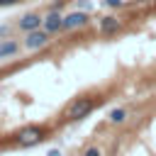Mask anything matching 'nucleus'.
Segmentation results:
<instances>
[{"label":"nucleus","instance_id":"obj_1","mask_svg":"<svg viewBox=\"0 0 156 156\" xmlns=\"http://www.w3.org/2000/svg\"><path fill=\"white\" fill-rule=\"evenodd\" d=\"M46 134H49V127H44V124H24V127H20L12 134V141L17 146H24L27 149V146H34V144L44 141Z\"/></svg>","mask_w":156,"mask_h":156},{"label":"nucleus","instance_id":"obj_2","mask_svg":"<svg viewBox=\"0 0 156 156\" xmlns=\"http://www.w3.org/2000/svg\"><path fill=\"white\" fill-rule=\"evenodd\" d=\"M93 110H95V98H90V95H80V98H76V100L68 102V107L63 110V119H68V122H78V119H85Z\"/></svg>","mask_w":156,"mask_h":156},{"label":"nucleus","instance_id":"obj_3","mask_svg":"<svg viewBox=\"0 0 156 156\" xmlns=\"http://www.w3.org/2000/svg\"><path fill=\"white\" fill-rule=\"evenodd\" d=\"M49 41H51V34H49L44 27H39V29L24 32L22 46H24V49H29V51H37V49H44V46H49Z\"/></svg>","mask_w":156,"mask_h":156},{"label":"nucleus","instance_id":"obj_4","mask_svg":"<svg viewBox=\"0 0 156 156\" xmlns=\"http://www.w3.org/2000/svg\"><path fill=\"white\" fill-rule=\"evenodd\" d=\"M88 22H90V17H88L85 12H68V15L63 17V32L83 29V27H88Z\"/></svg>","mask_w":156,"mask_h":156},{"label":"nucleus","instance_id":"obj_5","mask_svg":"<svg viewBox=\"0 0 156 156\" xmlns=\"http://www.w3.org/2000/svg\"><path fill=\"white\" fill-rule=\"evenodd\" d=\"M41 27H44L49 34H58V32H63V15H61L58 10H51V12L41 20Z\"/></svg>","mask_w":156,"mask_h":156},{"label":"nucleus","instance_id":"obj_6","mask_svg":"<svg viewBox=\"0 0 156 156\" xmlns=\"http://www.w3.org/2000/svg\"><path fill=\"white\" fill-rule=\"evenodd\" d=\"M98 29H100V34H105V37L117 34V32L122 29V20H119V17H115V15H105V17H100Z\"/></svg>","mask_w":156,"mask_h":156},{"label":"nucleus","instance_id":"obj_7","mask_svg":"<svg viewBox=\"0 0 156 156\" xmlns=\"http://www.w3.org/2000/svg\"><path fill=\"white\" fill-rule=\"evenodd\" d=\"M41 15L39 12H27V15H22L20 20H17V27H20V32H32V29H39L41 27Z\"/></svg>","mask_w":156,"mask_h":156},{"label":"nucleus","instance_id":"obj_8","mask_svg":"<svg viewBox=\"0 0 156 156\" xmlns=\"http://www.w3.org/2000/svg\"><path fill=\"white\" fill-rule=\"evenodd\" d=\"M17 51H20V41H15V39H5V41H0V58L15 56Z\"/></svg>","mask_w":156,"mask_h":156},{"label":"nucleus","instance_id":"obj_9","mask_svg":"<svg viewBox=\"0 0 156 156\" xmlns=\"http://www.w3.org/2000/svg\"><path fill=\"white\" fill-rule=\"evenodd\" d=\"M127 117H129V112H127L124 107H115V110H110V115H107L110 124H124Z\"/></svg>","mask_w":156,"mask_h":156},{"label":"nucleus","instance_id":"obj_10","mask_svg":"<svg viewBox=\"0 0 156 156\" xmlns=\"http://www.w3.org/2000/svg\"><path fill=\"white\" fill-rule=\"evenodd\" d=\"M83 156H102V149H100V146H88V149L83 151Z\"/></svg>","mask_w":156,"mask_h":156},{"label":"nucleus","instance_id":"obj_11","mask_svg":"<svg viewBox=\"0 0 156 156\" xmlns=\"http://www.w3.org/2000/svg\"><path fill=\"white\" fill-rule=\"evenodd\" d=\"M105 5H107V7H122L124 0H105Z\"/></svg>","mask_w":156,"mask_h":156},{"label":"nucleus","instance_id":"obj_12","mask_svg":"<svg viewBox=\"0 0 156 156\" xmlns=\"http://www.w3.org/2000/svg\"><path fill=\"white\" fill-rule=\"evenodd\" d=\"M15 2H20V0H0V7H10V5H15Z\"/></svg>","mask_w":156,"mask_h":156},{"label":"nucleus","instance_id":"obj_13","mask_svg":"<svg viewBox=\"0 0 156 156\" xmlns=\"http://www.w3.org/2000/svg\"><path fill=\"white\" fill-rule=\"evenodd\" d=\"M46 156H63V154H61V151H58V149H51V151H49V154H46Z\"/></svg>","mask_w":156,"mask_h":156}]
</instances>
